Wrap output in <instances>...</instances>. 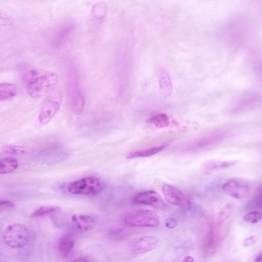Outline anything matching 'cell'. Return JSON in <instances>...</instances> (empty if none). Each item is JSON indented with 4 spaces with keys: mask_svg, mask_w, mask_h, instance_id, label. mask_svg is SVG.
Listing matches in <instances>:
<instances>
[{
    "mask_svg": "<svg viewBox=\"0 0 262 262\" xmlns=\"http://www.w3.org/2000/svg\"><path fill=\"white\" fill-rule=\"evenodd\" d=\"M21 75L28 93L34 98H39L48 93L58 81L56 73L33 67L25 68Z\"/></svg>",
    "mask_w": 262,
    "mask_h": 262,
    "instance_id": "cell-1",
    "label": "cell"
},
{
    "mask_svg": "<svg viewBox=\"0 0 262 262\" xmlns=\"http://www.w3.org/2000/svg\"><path fill=\"white\" fill-rule=\"evenodd\" d=\"M123 221L126 225L136 227L155 228L160 223L157 213L149 209H139L128 212L123 216Z\"/></svg>",
    "mask_w": 262,
    "mask_h": 262,
    "instance_id": "cell-2",
    "label": "cell"
},
{
    "mask_svg": "<svg viewBox=\"0 0 262 262\" xmlns=\"http://www.w3.org/2000/svg\"><path fill=\"white\" fill-rule=\"evenodd\" d=\"M3 237L5 244L13 249L25 247L30 239V232L23 224L14 223L8 225L5 229Z\"/></svg>",
    "mask_w": 262,
    "mask_h": 262,
    "instance_id": "cell-3",
    "label": "cell"
},
{
    "mask_svg": "<svg viewBox=\"0 0 262 262\" xmlns=\"http://www.w3.org/2000/svg\"><path fill=\"white\" fill-rule=\"evenodd\" d=\"M102 189L101 181L96 177L89 176L71 183L68 191L73 194L93 196L99 194Z\"/></svg>",
    "mask_w": 262,
    "mask_h": 262,
    "instance_id": "cell-4",
    "label": "cell"
},
{
    "mask_svg": "<svg viewBox=\"0 0 262 262\" xmlns=\"http://www.w3.org/2000/svg\"><path fill=\"white\" fill-rule=\"evenodd\" d=\"M68 82V98L70 107L76 114H81L84 108L85 99L79 88L75 72L70 74Z\"/></svg>",
    "mask_w": 262,
    "mask_h": 262,
    "instance_id": "cell-5",
    "label": "cell"
},
{
    "mask_svg": "<svg viewBox=\"0 0 262 262\" xmlns=\"http://www.w3.org/2000/svg\"><path fill=\"white\" fill-rule=\"evenodd\" d=\"M61 97L58 94H54L47 97L42 103L38 119L41 124L49 122L60 108Z\"/></svg>",
    "mask_w": 262,
    "mask_h": 262,
    "instance_id": "cell-6",
    "label": "cell"
},
{
    "mask_svg": "<svg viewBox=\"0 0 262 262\" xmlns=\"http://www.w3.org/2000/svg\"><path fill=\"white\" fill-rule=\"evenodd\" d=\"M225 193L235 199H242L248 195L250 192L249 183L243 179L231 178L222 185Z\"/></svg>",
    "mask_w": 262,
    "mask_h": 262,
    "instance_id": "cell-7",
    "label": "cell"
},
{
    "mask_svg": "<svg viewBox=\"0 0 262 262\" xmlns=\"http://www.w3.org/2000/svg\"><path fill=\"white\" fill-rule=\"evenodd\" d=\"M162 193L166 200L172 205L187 208L191 202L186 194L177 187L169 184L162 187Z\"/></svg>",
    "mask_w": 262,
    "mask_h": 262,
    "instance_id": "cell-8",
    "label": "cell"
},
{
    "mask_svg": "<svg viewBox=\"0 0 262 262\" xmlns=\"http://www.w3.org/2000/svg\"><path fill=\"white\" fill-rule=\"evenodd\" d=\"M133 201L135 204L148 205L160 210L166 208L159 194L151 190L140 192L135 196Z\"/></svg>",
    "mask_w": 262,
    "mask_h": 262,
    "instance_id": "cell-9",
    "label": "cell"
},
{
    "mask_svg": "<svg viewBox=\"0 0 262 262\" xmlns=\"http://www.w3.org/2000/svg\"><path fill=\"white\" fill-rule=\"evenodd\" d=\"M75 29V25L70 22L64 23L55 29L51 37V43L59 47L64 44L71 36Z\"/></svg>",
    "mask_w": 262,
    "mask_h": 262,
    "instance_id": "cell-10",
    "label": "cell"
},
{
    "mask_svg": "<svg viewBox=\"0 0 262 262\" xmlns=\"http://www.w3.org/2000/svg\"><path fill=\"white\" fill-rule=\"evenodd\" d=\"M159 241L153 236H144L135 241L132 245L131 249L133 253L139 254L150 252L158 246Z\"/></svg>",
    "mask_w": 262,
    "mask_h": 262,
    "instance_id": "cell-11",
    "label": "cell"
},
{
    "mask_svg": "<svg viewBox=\"0 0 262 262\" xmlns=\"http://www.w3.org/2000/svg\"><path fill=\"white\" fill-rule=\"evenodd\" d=\"M71 221L77 229L82 232L91 231L96 225V220L92 216L85 214H73Z\"/></svg>",
    "mask_w": 262,
    "mask_h": 262,
    "instance_id": "cell-12",
    "label": "cell"
},
{
    "mask_svg": "<svg viewBox=\"0 0 262 262\" xmlns=\"http://www.w3.org/2000/svg\"><path fill=\"white\" fill-rule=\"evenodd\" d=\"M236 163L234 161L209 160L205 162L202 166L203 172L210 174L216 171L231 167Z\"/></svg>",
    "mask_w": 262,
    "mask_h": 262,
    "instance_id": "cell-13",
    "label": "cell"
},
{
    "mask_svg": "<svg viewBox=\"0 0 262 262\" xmlns=\"http://www.w3.org/2000/svg\"><path fill=\"white\" fill-rule=\"evenodd\" d=\"M75 244V239L71 234H64L58 243V250L63 256H67L71 253Z\"/></svg>",
    "mask_w": 262,
    "mask_h": 262,
    "instance_id": "cell-14",
    "label": "cell"
},
{
    "mask_svg": "<svg viewBox=\"0 0 262 262\" xmlns=\"http://www.w3.org/2000/svg\"><path fill=\"white\" fill-rule=\"evenodd\" d=\"M165 147V145H161L146 149H142L133 151L128 154L127 159H134L137 158L148 157L163 150Z\"/></svg>",
    "mask_w": 262,
    "mask_h": 262,
    "instance_id": "cell-15",
    "label": "cell"
},
{
    "mask_svg": "<svg viewBox=\"0 0 262 262\" xmlns=\"http://www.w3.org/2000/svg\"><path fill=\"white\" fill-rule=\"evenodd\" d=\"M18 166V161L12 158H2L0 161V173L7 174L15 170Z\"/></svg>",
    "mask_w": 262,
    "mask_h": 262,
    "instance_id": "cell-16",
    "label": "cell"
},
{
    "mask_svg": "<svg viewBox=\"0 0 262 262\" xmlns=\"http://www.w3.org/2000/svg\"><path fill=\"white\" fill-rule=\"evenodd\" d=\"M16 95L15 86L10 83H2L0 85V99L6 100L12 98Z\"/></svg>",
    "mask_w": 262,
    "mask_h": 262,
    "instance_id": "cell-17",
    "label": "cell"
},
{
    "mask_svg": "<svg viewBox=\"0 0 262 262\" xmlns=\"http://www.w3.org/2000/svg\"><path fill=\"white\" fill-rule=\"evenodd\" d=\"M106 12V7L104 4L98 3L95 4L92 10V16L97 21H101L104 17Z\"/></svg>",
    "mask_w": 262,
    "mask_h": 262,
    "instance_id": "cell-18",
    "label": "cell"
},
{
    "mask_svg": "<svg viewBox=\"0 0 262 262\" xmlns=\"http://www.w3.org/2000/svg\"><path fill=\"white\" fill-rule=\"evenodd\" d=\"M158 128H164L169 125L168 117L165 114H159L152 117L149 121Z\"/></svg>",
    "mask_w": 262,
    "mask_h": 262,
    "instance_id": "cell-19",
    "label": "cell"
},
{
    "mask_svg": "<svg viewBox=\"0 0 262 262\" xmlns=\"http://www.w3.org/2000/svg\"><path fill=\"white\" fill-rule=\"evenodd\" d=\"M60 208L54 206H42L34 211L31 214L32 217L42 216L59 211Z\"/></svg>",
    "mask_w": 262,
    "mask_h": 262,
    "instance_id": "cell-20",
    "label": "cell"
},
{
    "mask_svg": "<svg viewBox=\"0 0 262 262\" xmlns=\"http://www.w3.org/2000/svg\"><path fill=\"white\" fill-rule=\"evenodd\" d=\"M245 221L250 223H256L262 220V209H254L247 213L244 216Z\"/></svg>",
    "mask_w": 262,
    "mask_h": 262,
    "instance_id": "cell-21",
    "label": "cell"
},
{
    "mask_svg": "<svg viewBox=\"0 0 262 262\" xmlns=\"http://www.w3.org/2000/svg\"><path fill=\"white\" fill-rule=\"evenodd\" d=\"M4 152L11 155H23L26 153L25 148L19 145H8L3 147Z\"/></svg>",
    "mask_w": 262,
    "mask_h": 262,
    "instance_id": "cell-22",
    "label": "cell"
},
{
    "mask_svg": "<svg viewBox=\"0 0 262 262\" xmlns=\"http://www.w3.org/2000/svg\"><path fill=\"white\" fill-rule=\"evenodd\" d=\"M249 206L254 209H262V187L257 191Z\"/></svg>",
    "mask_w": 262,
    "mask_h": 262,
    "instance_id": "cell-23",
    "label": "cell"
},
{
    "mask_svg": "<svg viewBox=\"0 0 262 262\" xmlns=\"http://www.w3.org/2000/svg\"><path fill=\"white\" fill-rule=\"evenodd\" d=\"M233 208V205L231 203L226 204L221 209L219 214V221L223 222L226 220L231 214Z\"/></svg>",
    "mask_w": 262,
    "mask_h": 262,
    "instance_id": "cell-24",
    "label": "cell"
},
{
    "mask_svg": "<svg viewBox=\"0 0 262 262\" xmlns=\"http://www.w3.org/2000/svg\"><path fill=\"white\" fill-rule=\"evenodd\" d=\"M0 207L2 209H9L14 208L15 204L9 200H1Z\"/></svg>",
    "mask_w": 262,
    "mask_h": 262,
    "instance_id": "cell-25",
    "label": "cell"
},
{
    "mask_svg": "<svg viewBox=\"0 0 262 262\" xmlns=\"http://www.w3.org/2000/svg\"><path fill=\"white\" fill-rule=\"evenodd\" d=\"M165 226L169 229H173L177 225V222L173 218H168L165 223Z\"/></svg>",
    "mask_w": 262,
    "mask_h": 262,
    "instance_id": "cell-26",
    "label": "cell"
},
{
    "mask_svg": "<svg viewBox=\"0 0 262 262\" xmlns=\"http://www.w3.org/2000/svg\"><path fill=\"white\" fill-rule=\"evenodd\" d=\"M72 262H90V261L86 256L80 255L76 257Z\"/></svg>",
    "mask_w": 262,
    "mask_h": 262,
    "instance_id": "cell-27",
    "label": "cell"
},
{
    "mask_svg": "<svg viewBox=\"0 0 262 262\" xmlns=\"http://www.w3.org/2000/svg\"><path fill=\"white\" fill-rule=\"evenodd\" d=\"M181 262H194V259L192 256L188 255L184 257Z\"/></svg>",
    "mask_w": 262,
    "mask_h": 262,
    "instance_id": "cell-28",
    "label": "cell"
},
{
    "mask_svg": "<svg viewBox=\"0 0 262 262\" xmlns=\"http://www.w3.org/2000/svg\"><path fill=\"white\" fill-rule=\"evenodd\" d=\"M254 262H262V253L259 254L255 257Z\"/></svg>",
    "mask_w": 262,
    "mask_h": 262,
    "instance_id": "cell-29",
    "label": "cell"
}]
</instances>
